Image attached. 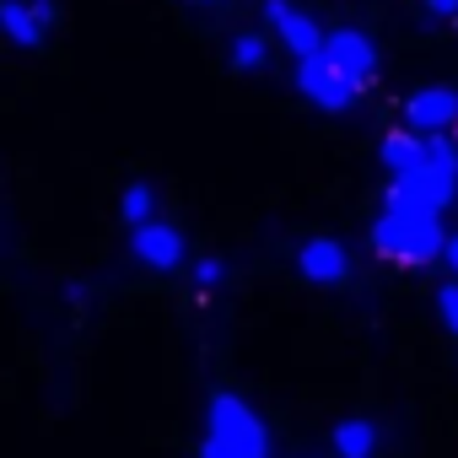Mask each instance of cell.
<instances>
[{"instance_id": "obj_1", "label": "cell", "mask_w": 458, "mask_h": 458, "mask_svg": "<svg viewBox=\"0 0 458 458\" xmlns=\"http://www.w3.org/2000/svg\"><path fill=\"white\" fill-rule=\"evenodd\" d=\"M453 194H458V151H453L442 135H431V140H426V162H420L415 173H404V178L388 183V210H394V216L437 221V216L453 205Z\"/></svg>"}, {"instance_id": "obj_2", "label": "cell", "mask_w": 458, "mask_h": 458, "mask_svg": "<svg viewBox=\"0 0 458 458\" xmlns=\"http://www.w3.org/2000/svg\"><path fill=\"white\" fill-rule=\"evenodd\" d=\"M199 458H270V431L238 394H210Z\"/></svg>"}, {"instance_id": "obj_3", "label": "cell", "mask_w": 458, "mask_h": 458, "mask_svg": "<svg viewBox=\"0 0 458 458\" xmlns=\"http://www.w3.org/2000/svg\"><path fill=\"white\" fill-rule=\"evenodd\" d=\"M372 249L383 259H404V265H431L437 254H447V238L437 221H420V216H394L383 210L372 221Z\"/></svg>"}, {"instance_id": "obj_4", "label": "cell", "mask_w": 458, "mask_h": 458, "mask_svg": "<svg viewBox=\"0 0 458 458\" xmlns=\"http://www.w3.org/2000/svg\"><path fill=\"white\" fill-rule=\"evenodd\" d=\"M297 87H302V98H313V103H318V108H329V114L351 108V103H356V92H361V81H351L329 55L302 60V65H297Z\"/></svg>"}, {"instance_id": "obj_5", "label": "cell", "mask_w": 458, "mask_h": 458, "mask_svg": "<svg viewBox=\"0 0 458 458\" xmlns=\"http://www.w3.org/2000/svg\"><path fill=\"white\" fill-rule=\"evenodd\" d=\"M404 119H410V130L420 140H431V135H442V130L458 124V92L453 87H420V92H410Z\"/></svg>"}, {"instance_id": "obj_6", "label": "cell", "mask_w": 458, "mask_h": 458, "mask_svg": "<svg viewBox=\"0 0 458 458\" xmlns=\"http://www.w3.org/2000/svg\"><path fill=\"white\" fill-rule=\"evenodd\" d=\"M265 17H270V28L286 38V49H292L297 60H313V55H324L329 33H318V22H313L308 12H297L292 0H265Z\"/></svg>"}, {"instance_id": "obj_7", "label": "cell", "mask_w": 458, "mask_h": 458, "mask_svg": "<svg viewBox=\"0 0 458 458\" xmlns=\"http://www.w3.org/2000/svg\"><path fill=\"white\" fill-rule=\"evenodd\" d=\"M324 55L351 76V81H372V71H377V49L367 44V33H356V28H340V33H329V44H324Z\"/></svg>"}, {"instance_id": "obj_8", "label": "cell", "mask_w": 458, "mask_h": 458, "mask_svg": "<svg viewBox=\"0 0 458 458\" xmlns=\"http://www.w3.org/2000/svg\"><path fill=\"white\" fill-rule=\"evenodd\" d=\"M297 270H302V281L340 286V281L351 276V254H345L335 238H313V243H302V254H297Z\"/></svg>"}, {"instance_id": "obj_9", "label": "cell", "mask_w": 458, "mask_h": 458, "mask_svg": "<svg viewBox=\"0 0 458 458\" xmlns=\"http://www.w3.org/2000/svg\"><path fill=\"white\" fill-rule=\"evenodd\" d=\"M130 249H135V259L151 265V270H173V265L183 259V238L173 233V226H162V221L140 226V233L130 238Z\"/></svg>"}, {"instance_id": "obj_10", "label": "cell", "mask_w": 458, "mask_h": 458, "mask_svg": "<svg viewBox=\"0 0 458 458\" xmlns=\"http://www.w3.org/2000/svg\"><path fill=\"white\" fill-rule=\"evenodd\" d=\"M383 162H388L394 178H404V173H415L426 162V140L415 130H394V135H383Z\"/></svg>"}, {"instance_id": "obj_11", "label": "cell", "mask_w": 458, "mask_h": 458, "mask_svg": "<svg viewBox=\"0 0 458 458\" xmlns=\"http://www.w3.org/2000/svg\"><path fill=\"white\" fill-rule=\"evenodd\" d=\"M335 453L340 458H372L377 453V426L372 420H340L335 426Z\"/></svg>"}, {"instance_id": "obj_12", "label": "cell", "mask_w": 458, "mask_h": 458, "mask_svg": "<svg viewBox=\"0 0 458 458\" xmlns=\"http://www.w3.org/2000/svg\"><path fill=\"white\" fill-rule=\"evenodd\" d=\"M0 28H6V38H12V44H22V49H33V44L44 38V28H38L33 6H22V0H6V6H0Z\"/></svg>"}, {"instance_id": "obj_13", "label": "cell", "mask_w": 458, "mask_h": 458, "mask_svg": "<svg viewBox=\"0 0 458 458\" xmlns=\"http://www.w3.org/2000/svg\"><path fill=\"white\" fill-rule=\"evenodd\" d=\"M265 60H270V49H265L259 33H238V38H233V71L254 76V71H265Z\"/></svg>"}, {"instance_id": "obj_14", "label": "cell", "mask_w": 458, "mask_h": 458, "mask_svg": "<svg viewBox=\"0 0 458 458\" xmlns=\"http://www.w3.org/2000/svg\"><path fill=\"white\" fill-rule=\"evenodd\" d=\"M119 210H124V221L135 226V233H140V226H151V189L146 183H130L119 194Z\"/></svg>"}, {"instance_id": "obj_15", "label": "cell", "mask_w": 458, "mask_h": 458, "mask_svg": "<svg viewBox=\"0 0 458 458\" xmlns=\"http://www.w3.org/2000/svg\"><path fill=\"white\" fill-rule=\"evenodd\" d=\"M437 313H442V324L458 335V281H447V286L437 292Z\"/></svg>"}, {"instance_id": "obj_16", "label": "cell", "mask_w": 458, "mask_h": 458, "mask_svg": "<svg viewBox=\"0 0 458 458\" xmlns=\"http://www.w3.org/2000/svg\"><path fill=\"white\" fill-rule=\"evenodd\" d=\"M221 276H226L221 259H199V265H194V281H199V286H221Z\"/></svg>"}, {"instance_id": "obj_17", "label": "cell", "mask_w": 458, "mask_h": 458, "mask_svg": "<svg viewBox=\"0 0 458 458\" xmlns=\"http://www.w3.org/2000/svg\"><path fill=\"white\" fill-rule=\"evenodd\" d=\"M431 17H458V0H426Z\"/></svg>"}, {"instance_id": "obj_18", "label": "cell", "mask_w": 458, "mask_h": 458, "mask_svg": "<svg viewBox=\"0 0 458 458\" xmlns=\"http://www.w3.org/2000/svg\"><path fill=\"white\" fill-rule=\"evenodd\" d=\"M33 17H38V28H49L55 22V6H49V0H33Z\"/></svg>"}, {"instance_id": "obj_19", "label": "cell", "mask_w": 458, "mask_h": 458, "mask_svg": "<svg viewBox=\"0 0 458 458\" xmlns=\"http://www.w3.org/2000/svg\"><path fill=\"white\" fill-rule=\"evenodd\" d=\"M447 265H453V276H458V238H447V254H442Z\"/></svg>"}]
</instances>
